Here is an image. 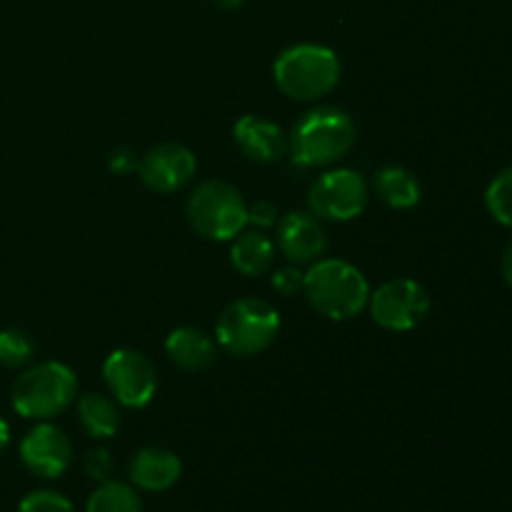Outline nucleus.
I'll return each mask as SVG.
<instances>
[{
	"label": "nucleus",
	"instance_id": "nucleus-1",
	"mask_svg": "<svg viewBox=\"0 0 512 512\" xmlns=\"http://www.w3.org/2000/svg\"><path fill=\"white\" fill-rule=\"evenodd\" d=\"M303 293L315 313L328 320H350L368 308L370 285L348 260H315L305 273Z\"/></svg>",
	"mask_w": 512,
	"mask_h": 512
},
{
	"label": "nucleus",
	"instance_id": "nucleus-2",
	"mask_svg": "<svg viewBox=\"0 0 512 512\" xmlns=\"http://www.w3.org/2000/svg\"><path fill=\"white\" fill-rule=\"evenodd\" d=\"M355 145V123L340 108H315L295 123L290 158L298 168H323L343 160Z\"/></svg>",
	"mask_w": 512,
	"mask_h": 512
},
{
	"label": "nucleus",
	"instance_id": "nucleus-3",
	"mask_svg": "<svg viewBox=\"0 0 512 512\" xmlns=\"http://www.w3.org/2000/svg\"><path fill=\"white\" fill-rule=\"evenodd\" d=\"M273 78L280 93L293 100H318L340 80V60L325 45L298 43L278 55Z\"/></svg>",
	"mask_w": 512,
	"mask_h": 512
},
{
	"label": "nucleus",
	"instance_id": "nucleus-4",
	"mask_svg": "<svg viewBox=\"0 0 512 512\" xmlns=\"http://www.w3.org/2000/svg\"><path fill=\"white\" fill-rule=\"evenodd\" d=\"M78 395V378L63 363H38L13 385L15 413L30 420H50L65 413Z\"/></svg>",
	"mask_w": 512,
	"mask_h": 512
},
{
	"label": "nucleus",
	"instance_id": "nucleus-5",
	"mask_svg": "<svg viewBox=\"0 0 512 512\" xmlns=\"http://www.w3.org/2000/svg\"><path fill=\"white\" fill-rule=\"evenodd\" d=\"M280 333V315L270 303L258 298H240L220 313L215 338L228 353L253 358L273 345Z\"/></svg>",
	"mask_w": 512,
	"mask_h": 512
},
{
	"label": "nucleus",
	"instance_id": "nucleus-6",
	"mask_svg": "<svg viewBox=\"0 0 512 512\" xmlns=\"http://www.w3.org/2000/svg\"><path fill=\"white\" fill-rule=\"evenodd\" d=\"M190 225L208 240H233L248 225V205L235 185L225 180H205L188 198Z\"/></svg>",
	"mask_w": 512,
	"mask_h": 512
},
{
	"label": "nucleus",
	"instance_id": "nucleus-7",
	"mask_svg": "<svg viewBox=\"0 0 512 512\" xmlns=\"http://www.w3.org/2000/svg\"><path fill=\"white\" fill-rule=\"evenodd\" d=\"M365 205H368V185L358 170H328L315 180L308 193L310 213L320 220H335V223L355 220L363 215Z\"/></svg>",
	"mask_w": 512,
	"mask_h": 512
},
{
	"label": "nucleus",
	"instance_id": "nucleus-8",
	"mask_svg": "<svg viewBox=\"0 0 512 512\" xmlns=\"http://www.w3.org/2000/svg\"><path fill=\"white\" fill-rule=\"evenodd\" d=\"M370 315L385 330H413L428 318L430 295L420 283L410 278H395L380 285L368 300Z\"/></svg>",
	"mask_w": 512,
	"mask_h": 512
},
{
	"label": "nucleus",
	"instance_id": "nucleus-9",
	"mask_svg": "<svg viewBox=\"0 0 512 512\" xmlns=\"http://www.w3.org/2000/svg\"><path fill=\"white\" fill-rule=\"evenodd\" d=\"M103 378L115 403L125 408H145L158 390V375L148 355L120 348L103 363Z\"/></svg>",
	"mask_w": 512,
	"mask_h": 512
},
{
	"label": "nucleus",
	"instance_id": "nucleus-10",
	"mask_svg": "<svg viewBox=\"0 0 512 512\" xmlns=\"http://www.w3.org/2000/svg\"><path fill=\"white\" fill-rule=\"evenodd\" d=\"M20 460L35 478L55 480L73 463V443L60 428L40 423L20 443Z\"/></svg>",
	"mask_w": 512,
	"mask_h": 512
},
{
	"label": "nucleus",
	"instance_id": "nucleus-11",
	"mask_svg": "<svg viewBox=\"0 0 512 512\" xmlns=\"http://www.w3.org/2000/svg\"><path fill=\"white\" fill-rule=\"evenodd\" d=\"M195 155L180 143H160L138 160V175L153 193H175L193 180Z\"/></svg>",
	"mask_w": 512,
	"mask_h": 512
},
{
	"label": "nucleus",
	"instance_id": "nucleus-12",
	"mask_svg": "<svg viewBox=\"0 0 512 512\" xmlns=\"http://www.w3.org/2000/svg\"><path fill=\"white\" fill-rule=\"evenodd\" d=\"M278 248L295 265L320 260V255L328 248L320 218H315L313 213H303V210L283 215L278 223Z\"/></svg>",
	"mask_w": 512,
	"mask_h": 512
},
{
	"label": "nucleus",
	"instance_id": "nucleus-13",
	"mask_svg": "<svg viewBox=\"0 0 512 512\" xmlns=\"http://www.w3.org/2000/svg\"><path fill=\"white\" fill-rule=\"evenodd\" d=\"M233 138L240 153L255 163H278L288 150V138L283 135L280 125L263 115H243L235 123Z\"/></svg>",
	"mask_w": 512,
	"mask_h": 512
},
{
	"label": "nucleus",
	"instance_id": "nucleus-14",
	"mask_svg": "<svg viewBox=\"0 0 512 512\" xmlns=\"http://www.w3.org/2000/svg\"><path fill=\"white\" fill-rule=\"evenodd\" d=\"M130 483L148 493H165L183 475V463L175 453L165 448H143L135 453L128 465Z\"/></svg>",
	"mask_w": 512,
	"mask_h": 512
},
{
	"label": "nucleus",
	"instance_id": "nucleus-15",
	"mask_svg": "<svg viewBox=\"0 0 512 512\" xmlns=\"http://www.w3.org/2000/svg\"><path fill=\"white\" fill-rule=\"evenodd\" d=\"M165 353L178 368L198 373V370L210 368L218 358L213 338L200 328H178L165 340Z\"/></svg>",
	"mask_w": 512,
	"mask_h": 512
},
{
	"label": "nucleus",
	"instance_id": "nucleus-16",
	"mask_svg": "<svg viewBox=\"0 0 512 512\" xmlns=\"http://www.w3.org/2000/svg\"><path fill=\"white\" fill-rule=\"evenodd\" d=\"M275 260V245L268 235L258 233V230H243L233 238V248H230V263L235 270L248 278H258L273 268Z\"/></svg>",
	"mask_w": 512,
	"mask_h": 512
},
{
	"label": "nucleus",
	"instance_id": "nucleus-17",
	"mask_svg": "<svg viewBox=\"0 0 512 512\" xmlns=\"http://www.w3.org/2000/svg\"><path fill=\"white\" fill-rule=\"evenodd\" d=\"M375 193L385 205L395 210H408L420 203V183L410 170L400 165H385L375 173Z\"/></svg>",
	"mask_w": 512,
	"mask_h": 512
},
{
	"label": "nucleus",
	"instance_id": "nucleus-18",
	"mask_svg": "<svg viewBox=\"0 0 512 512\" xmlns=\"http://www.w3.org/2000/svg\"><path fill=\"white\" fill-rule=\"evenodd\" d=\"M80 428L95 440L113 438L120 428V413L113 398L103 393H88L78 400Z\"/></svg>",
	"mask_w": 512,
	"mask_h": 512
},
{
	"label": "nucleus",
	"instance_id": "nucleus-19",
	"mask_svg": "<svg viewBox=\"0 0 512 512\" xmlns=\"http://www.w3.org/2000/svg\"><path fill=\"white\" fill-rule=\"evenodd\" d=\"M85 512H143V503L130 485L118 483V480H105L88 498Z\"/></svg>",
	"mask_w": 512,
	"mask_h": 512
},
{
	"label": "nucleus",
	"instance_id": "nucleus-20",
	"mask_svg": "<svg viewBox=\"0 0 512 512\" xmlns=\"http://www.w3.org/2000/svg\"><path fill=\"white\" fill-rule=\"evenodd\" d=\"M35 355V340L20 328L0 330V365L25 368Z\"/></svg>",
	"mask_w": 512,
	"mask_h": 512
},
{
	"label": "nucleus",
	"instance_id": "nucleus-21",
	"mask_svg": "<svg viewBox=\"0 0 512 512\" xmlns=\"http://www.w3.org/2000/svg\"><path fill=\"white\" fill-rule=\"evenodd\" d=\"M485 203H488L490 215L500 225L512 228V165L495 175L493 183L488 185V193H485Z\"/></svg>",
	"mask_w": 512,
	"mask_h": 512
},
{
	"label": "nucleus",
	"instance_id": "nucleus-22",
	"mask_svg": "<svg viewBox=\"0 0 512 512\" xmlns=\"http://www.w3.org/2000/svg\"><path fill=\"white\" fill-rule=\"evenodd\" d=\"M18 512H75L73 503L55 490H33L20 500Z\"/></svg>",
	"mask_w": 512,
	"mask_h": 512
},
{
	"label": "nucleus",
	"instance_id": "nucleus-23",
	"mask_svg": "<svg viewBox=\"0 0 512 512\" xmlns=\"http://www.w3.org/2000/svg\"><path fill=\"white\" fill-rule=\"evenodd\" d=\"M83 468L90 480L105 483V480H110V475H113V458H110V453L105 448H95L85 455Z\"/></svg>",
	"mask_w": 512,
	"mask_h": 512
},
{
	"label": "nucleus",
	"instance_id": "nucleus-24",
	"mask_svg": "<svg viewBox=\"0 0 512 512\" xmlns=\"http://www.w3.org/2000/svg\"><path fill=\"white\" fill-rule=\"evenodd\" d=\"M305 285V273H300L298 265H285V268L275 270L273 273V288L278 290L283 298H293L303 290Z\"/></svg>",
	"mask_w": 512,
	"mask_h": 512
},
{
	"label": "nucleus",
	"instance_id": "nucleus-25",
	"mask_svg": "<svg viewBox=\"0 0 512 512\" xmlns=\"http://www.w3.org/2000/svg\"><path fill=\"white\" fill-rule=\"evenodd\" d=\"M278 220V208L270 200H255L248 208V223L258 225V228H270Z\"/></svg>",
	"mask_w": 512,
	"mask_h": 512
},
{
	"label": "nucleus",
	"instance_id": "nucleus-26",
	"mask_svg": "<svg viewBox=\"0 0 512 512\" xmlns=\"http://www.w3.org/2000/svg\"><path fill=\"white\" fill-rule=\"evenodd\" d=\"M108 168L115 175H128L133 170H138V158H135V153L130 148H115L108 158Z\"/></svg>",
	"mask_w": 512,
	"mask_h": 512
},
{
	"label": "nucleus",
	"instance_id": "nucleus-27",
	"mask_svg": "<svg viewBox=\"0 0 512 512\" xmlns=\"http://www.w3.org/2000/svg\"><path fill=\"white\" fill-rule=\"evenodd\" d=\"M503 275L512 288V243L508 245V250H505V255H503Z\"/></svg>",
	"mask_w": 512,
	"mask_h": 512
},
{
	"label": "nucleus",
	"instance_id": "nucleus-28",
	"mask_svg": "<svg viewBox=\"0 0 512 512\" xmlns=\"http://www.w3.org/2000/svg\"><path fill=\"white\" fill-rule=\"evenodd\" d=\"M10 443V430H8V423H5L3 418H0V455H3V450L8 448Z\"/></svg>",
	"mask_w": 512,
	"mask_h": 512
},
{
	"label": "nucleus",
	"instance_id": "nucleus-29",
	"mask_svg": "<svg viewBox=\"0 0 512 512\" xmlns=\"http://www.w3.org/2000/svg\"><path fill=\"white\" fill-rule=\"evenodd\" d=\"M213 3L223 10H238L243 5V0H213Z\"/></svg>",
	"mask_w": 512,
	"mask_h": 512
}]
</instances>
